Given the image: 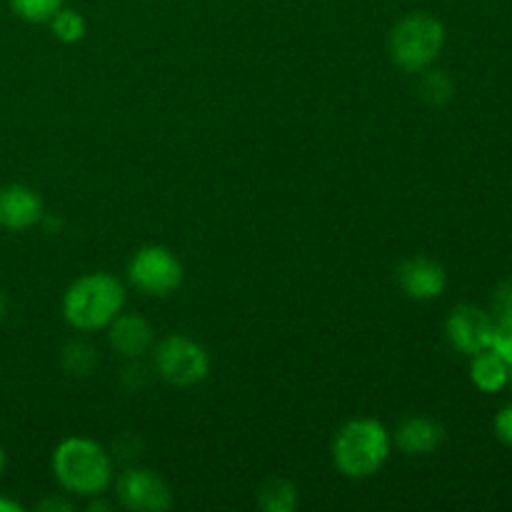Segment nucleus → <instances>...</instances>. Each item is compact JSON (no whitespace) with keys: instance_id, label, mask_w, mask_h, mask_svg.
<instances>
[{"instance_id":"10","label":"nucleus","mask_w":512,"mask_h":512,"mask_svg":"<svg viewBox=\"0 0 512 512\" xmlns=\"http://www.w3.org/2000/svg\"><path fill=\"white\" fill-rule=\"evenodd\" d=\"M398 285L413 300H435L443 295L448 275L440 263L430 258H408L398 265Z\"/></svg>"},{"instance_id":"4","label":"nucleus","mask_w":512,"mask_h":512,"mask_svg":"<svg viewBox=\"0 0 512 512\" xmlns=\"http://www.w3.org/2000/svg\"><path fill=\"white\" fill-rule=\"evenodd\" d=\"M445 45V28L435 15L418 10L395 23L388 38L390 60L405 73H423L438 60Z\"/></svg>"},{"instance_id":"17","label":"nucleus","mask_w":512,"mask_h":512,"mask_svg":"<svg viewBox=\"0 0 512 512\" xmlns=\"http://www.w3.org/2000/svg\"><path fill=\"white\" fill-rule=\"evenodd\" d=\"M50 30H53L55 38L65 45L80 43L85 38V18L78 13V10L60 8L58 13L50 18Z\"/></svg>"},{"instance_id":"9","label":"nucleus","mask_w":512,"mask_h":512,"mask_svg":"<svg viewBox=\"0 0 512 512\" xmlns=\"http://www.w3.org/2000/svg\"><path fill=\"white\" fill-rule=\"evenodd\" d=\"M45 208L38 190L23 183L0 188V225L8 230H28L43 220Z\"/></svg>"},{"instance_id":"26","label":"nucleus","mask_w":512,"mask_h":512,"mask_svg":"<svg viewBox=\"0 0 512 512\" xmlns=\"http://www.w3.org/2000/svg\"><path fill=\"white\" fill-rule=\"evenodd\" d=\"M3 468H5V453L3 448H0V473H3Z\"/></svg>"},{"instance_id":"11","label":"nucleus","mask_w":512,"mask_h":512,"mask_svg":"<svg viewBox=\"0 0 512 512\" xmlns=\"http://www.w3.org/2000/svg\"><path fill=\"white\" fill-rule=\"evenodd\" d=\"M108 343L120 358L140 360L155 343L153 325L138 313L115 315L113 323L108 325Z\"/></svg>"},{"instance_id":"1","label":"nucleus","mask_w":512,"mask_h":512,"mask_svg":"<svg viewBox=\"0 0 512 512\" xmlns=\"http://www.w3.org/2000/svg\"><path fill=\"white\" fill-rule=\"evenodd\" d=\"M50 465L60 488L83 498H98L113 483V458L90 438H65Z\"/></svg>"},{"instance_id":"15","label":"nucleus","mask_w":512,"mask_h":512,"mask_svg":"<svg viewBox=\"0 0 512 512\" xmlns=\"http://www.w3.org/2000/svg\"><path fill=\"white\" fill-rule=\"evenodd\" d=\"M418 90H420V98H423L425 103L433 105V108H440V105H445L453 100L455 85H453V80L443 73V70L425 68L423 75H420Z\"/></svg>"},{"instance_id":"12","label":"nucleus","mask_w":512,"mask_h":512,"mask_svg":"<svg viewBox=\"0 0 512 512\" xmlns=\"http://www.w3.org/2000/svg\"><path fill=\"white\" fill-rule=\"evenodd\" d=\"M445 430L438 420L413 415L405 418L395 430V445L408 455H430L443 445Z\"/></svg>"},{"instance_id":"21","label":"nucleus","mask_w":512,"mask_h":512,"mask_svg":"<svg viewBox=\"0 0 512 512\" xmlns=\"http://www.w3.org/2000/svg\"><path fill=\"white\" fill-rule=\"evenodd\" d=\"M495 435H498L500 443L512 448V405H505L495 418Z\"/></svg>"},{"instance_id":"16","label":"nucleus","mask_w":512,"mask_h":512,"mask_svg":"<svg viewBox=\"0 0 512 512\" xmlns=\"http://www.w3.org/2000/svg\"><path fill=\"white\" fill-rule=\"evenodd\" d=\"M98 363V355H95L93 345L83 343V340H70L63 350V370L75 378H85L90 375V370Z\"/></svg>"},{"instance_id":"5","label":"nucleus","mask_w":512,"mask_h":512,"mask_svg":"<svg viewBox=\"0 0 512 512\" xmlns=\"http://www.w3.org/2000/svg\"><path fill=\"white\" fill-rule=\"evenodd\" d=\"M155 373L175 388H190L208 378L210 355L188 335H168L155 348Z\"/></svg>"},{"instance_id":"20","label":"nucleus","mask_w":512,"mask_h":512,"mask_svg":"<svg viewBox=\"0 0 512 512\" xmlns=\"http://www.w3.org/2000/svg\"><path fill=\"white\" fill-rule=\"evenodd\" d=\"M493 318L512 320V280H505L493 293Z\"/></svg>"},{"instance_id":"23","label":"nucleus","mask_w":512,"mask_h":512,"mask_svg":"<svg viewBox=\"0 0 512 512\" xmlns=\"http://www.w3.org/2000/svg\"><path fill=\"white\" fill-rule=\"evenodd\" d=\"M20 510H23V505L0 495V512H20Z\"/></svg>"},{"instance_id":"7","label":"nucleus","mask_w":512,"mask_h":512,"mask_svg":"<svg viewBox=\"0 0 512 512\" xmlns=\"http://www.w3.org/2000/svg\"><path fill=\"white\" fill-rule=\"evenodd\" d=\"M120 505L133 512H165L173 508L170 485L155 470L128 468L115 480Z\"/></svg>"},{"instance_id":"3","label":"nucleus","mask_w":512,"mask_h":512,"mask_svg":"<svg viewBox=\"0 0 512 512\" xmlns=\"http://www.w3.org/2000/svg\"><path fill=\"white\" fill-rule=\"evenodd\" d=\"M390 440L388 428L375 418H355L338 430L333 443L335 468L350 480H368L388 463Z\"/></svg>"},{"instance_id":"14","label":"nucleus","mask_w":512,"mask_h":512,"mask_svg":"<svg viewBox=\"0 0 512 512\" xmlns=\"http://www.w3.org/2000/svg\"><path fill=\"white\" fill-rule=\"evenodd\" d=\"M258 503L265 512H290L298 505V490H295V485L290 480L270 478L260 488Z\"/></svg>"},{"instance_id":"2","label":"nucleus","mask_w":512,"mask_h":512,"mask_svg":"<svg viewBox=\"0 0 512 512\" xmlns=\"http://www.w3.org/2000/svg\"><path fill=\"white\" fill-rule=\"evenodd\" d=\"M125 308V285L110 273H88L75 280L63 298V318L80 333L108 328Z\"/></svg>"},{"instance_id":"24","label":"nucleus","mask_w":512,"mask_h":512,"mask_svg":"<svg viewBox=\"0 0 512 512\" xmlns=\"http://www.w3.org/2000/svg\"><path fill=\"white\" fill-rule=\"evenodd\" d=\"M5 313H8V303H5V295L0 293V320L5 318Z\"/></svg>"},{"instance_id":"13","label":"nucleus","mask_w":512,"mask_h":512,"mask_svg":"<svg viewBox=\"0 0 512 512\" xmlns=\"http://www.w3.org/2000/svg\"><path fill=\"white\" fill-rule=\"evenodd\" d=\"M508 378L510 365L493 348L480 350V353L473 355L470 380H473V385L478 390H483V393H500L508 385Z\"/></svg>"},{"instance_id":"6","label":"nucleus","mask_w":512,"mask_h":512,"mask_svg":"<svg viewBox=\"0 0 512 512\" xmlns=\"http://www.w3.org/2000/svg\"><path fill=\"white\" fill-rule=\"evenodd\" d=\"M128 280L150 298H168L183 283V265L165 245H143L128 263Z\"/></svg>"},{"instance_id":"19","label":"nucleus","mask_w":512,"mask_h":512,"mask_svg":"<svg viewBox=\"0 0 512 512\" xmlns=\"http://www.w3.org/2000/svg\"><path fill=\"white\" fill-rule=\"evenodd\" d=\"M490 348L512 365V320H495V333H493V345Z\"/></svg>"},{"instance_id":"8","label":"nucleus","mask_w":512,"mask_h":512,"mask_svg":"<svg viewBox=\"0 0 512 512\" xmlns=\"http://www.w3.org/2000/svg\"><path fill=\"white\" fill-rule=\"evenodd\" d=\"M495 318L493 313H485L478 305H458L445 320V338L458 353L473 358L480 350H488L493 345Z\"/></svg>"},{"instance_id":"25","label":"nucleus","mask_w":512,"mask_h":512,"mask_svg":"<svg viewBox=\"0 0 512 512\" xmlns=\"http://www.w3.org/2000/svg\"><path fill=\"white\" fill-rule=\"evenodd\" d=\"M90 510H110V505H105V503H93V505H90Z\"/></svg>"},{"instance_id":"18","label":"nucleus","mask_w":512,"mask_h":512,"mask_svg":"<svg viewBox=\"0 0 512 512\" xmlns=\"http://www.w3.org/2000/svg\"><path fill=\"white\" fill-rule=\"evenodd\" d=\"M10 10L25 23H50L55 13L63 8V0H8Z\"/></svg>"},{"instance_id":"22","label":"nucleus","mask_w":512,"mask_h":512,"mask_svg":"<svg viewBox=\"0 0 512 512\" xmlns=\"http://www.w3.org/2000/svg\"><path fill=\"white\" fill-rule=\"evenodd\" d=\"M40 510H63V512H68V510H73V505L68 503V500H55V498H48V500H43V503H40Z\"/></svg>"},{"instance_id":"27","label":"nucleus","mask_w":512,"mask_h":512,"mask_svg":"<svg viewBox=\"0 0 512 512\" xmlns=\"http://www.w3.org/2000/svg\"><path fill=\"white\" fill-rule=\"evenodd\" d=\"M508 383L512 385V365H510V378H508Z\"/></svg>"}]
</instances>
